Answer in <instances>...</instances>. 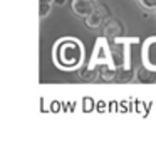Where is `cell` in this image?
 I'll return each mask as SVG.
<instances>
[{"label": "cell", "mask_w": 156, "mask_h": 153, "mask_svg": "<svg viewBox=\"0 0 156 153\" xmlns=\"http://www.w3.org/2000/svg\"><path fill=\"white\" fill-rule=\"evenodd\" d=\"M66 2H67V0H54V4H55V5H64Z\"/></svg>", "instance_id": "obj_7"}, {"label": "cell", "mask_w": 156, "mask_h": 153, "mask_svg": "<svg viewBox=\"0 0 156 153\" xmlns=\"http://www.w3.org/2000/svg\"><path fill=\"white\" fill-rule=\"evenodd\" d=\"M138 2L146 10H156V0H138Z\"/></svg>", "instance_id": "obj_6"}, {"label": "cell", "mask_w": 156, "mask_h": 153, "mask_svg": "<svg viewBox=\"0 0 156 153\" xmlns=\"http://www.w3.org/2000/svg\"><path fill=\"white\" fill-rule=\"evenodd\" d=\"M55 62L62 69H74L82 62V44L76 39H62L55 46Z\"/></svg>", "instance_id": "obj_1"}, {"label": "cell", "mask_w": 156, "mask_h": 153, "mask_svg": "<svg viewBox=\"0 0 156 153\" xmlns=\"http://www.w3.org/2000/svg\"><path fill=\"white\" fill-rule=\"evenodd\" d=\"M52 4H54V2H41V9H39L41 19H45L49 15V12H51V9H52Z\"/></svg>", "instance_id": "obj_5"}, {"label": "cell", "mask_w": 156, "mask_h": 153, "mask_svg": "<svg viewBox=\"0 0 156 153\" xmlns=\"http://www.w3.org/2000/svg\"><path fill=\"white\" fill-rule=\"evenodd\" d=\"M102 20H104V14L96 7L94 10L86 17V25H87V29H96L102 24Z\"/></svg>", "instance_id": "obj_3"}, {"label": "cell", "mask_w": 156, "mask_h": 153, "mask_svg": "<svg viewBox=\"0 0 156 153\" xmlns=\"http://www.w3.org/2000/svg\"><path fill=\"white\" fill-rule=\"evenodd\" d=\"M136 79L143 84H153L156 82V71H151V69H146V67H139L138 69V74H136Z\"/></svg>", "instance_id": "obj_4"}, {"label": "cell", "mask_w": 156, "mask_h": 153, "mask_svg": "<svg viewBox=\"0 0 156 153\" xmlns=\"http://www.w3.org/2000/svg\"><path fill=\"white\" fill-rule=\"evenodd\" d=\"M71 7H72V12H74L77 17L86 19L96 9V5H94L92 0H72Z\"/></svg>", "instance_id": "obj_2"}]
</instances>
